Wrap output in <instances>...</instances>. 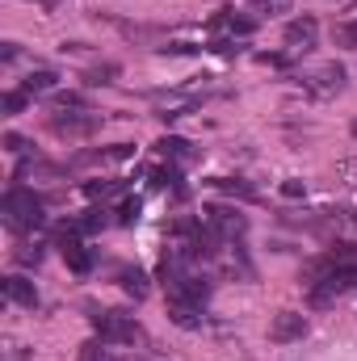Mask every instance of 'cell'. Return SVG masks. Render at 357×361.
Returning a JSON list of instances; mask_svg holds the SVG:
<instances>
[{"label":"cell","mask_w":357,"mask_h":361,"mask_svg":"<svg viewBox=\"0 0 357 361\" xmlns=\"http://www.w3.org/2000/svg\"><path fill=\"white\" fill-rule=\"evenodd\" d=\"M0 210H4V223L13 231H34L42 223V197L30 193V189H8L4 202H0Z\"/></svg>","instance_id":"obj_1"},{"label":"cell","mask_w":357,"mask_h":361,"mask_svg":"<svg viewBox=\"0 0 357 361\" xmlns=\"http://www.w3.org/2000/svg\"><path fill=\"white\" fill-rule=\"evenodd\" d=\"M97 336H101L105 345H139V341H143V328H139L135 319L118 315V311H101V315H97Z\"/></svg>","instance_id":"obj_2"},{"label":"cell","mask_w":357,"mask_h":361,"mask_svg":"<svg viewBox=\"0 0 357 361\" xmlns=\"http://www.w3.org/2000/svg\"><path fill=\"white\" fill-rule=\"evenodd\" d=\"M353 286H357V265H337V269L328 273L320 286H311V302H315V307H328L332 298L349 294Z\"/></svg>","instance_id":"obj_3"},{"label":"cell","mask_w":357,"mask_h":361,"mask_svg":"<svg viewBox=\"0 0 357 361\" xmlns=\"http://www.w3.org/2000/svg\"><path fill=\"white\" fill-rule=\"evenodd\" d=\"M303 89L311 92V97H337V92L345 89V68L341 63H320V68H311L307 76H303Z\"/></svg>","instance_id":"obj_4"},{"label":"cell","mask_w":357,"mask_h":361,"mask_svg":"<svg viewBox=\"0 0 357 361\" xmlns=\"http://www.w3.org/2000/svg\"><path fill=\"white\" fill-rule=\"evenodd\" d=\"M307 336V315L303 311H277L273 324H269V341L273 345H294Z\"/></svg>","instance_id":"obj_5"},{"label":"cell","mask_w":357,"mask_h":361,"mask_svg":"<svg viewBox=\"0 0 357 361\" xmlns=\"http://www.w3.org/2000/svg\"><path fill=\"white\" fill-rule=\"evenodd\" d=\"M206 227L219 235V240H231V235H244V214L240 210H231V206H210L206 210Z\"/></svg>","instance_id":"obj_6"},{"label":"cell","mask_w":357,"mask_h":361,"mask_svg":"<svg viewBox=\"0 0 357 361\" xmlns=\"http://www.w3.org/2000/svg\"><path fill=\"white\" fill-rule=\"evenodd\" d=\"M315 38H320V21H315V17H294V21L286 25V34H282L286 51H311Z\"/></svg>","instance_id":"obj_7"},{"label":"cell","mask_w":357,"mask_h":361,"mask_svg":"<svg viewBox=\"0 0 357 361\" xmlns=\"http://www.w3.org/2000/svg\"><path fill=\"white\" fill-rule=\"evenodd\" d=\"M169 319L177 328H202V302H193L185 294H169Z\"/></svg>","instance_id":"obj_8"},{"label":"cell","mask_w":357,"mask_h":361,"mask_svg":"<svg viewBox=\"0 0 357 361\" xmlns=\"http://www.w3.org/2000/svg\"><path fill=\"white\" fill-rule=\"evenodd\" d=\"M51 130L55 135H63V139H76V135H92L97 130V118L92 114H68V118H51Z\"/></svg>","instance_id":"obj_9"},{"label":"cell","mask_w":357,"mask_h":361,"mask_svg":"<svg viewBox=\"0 0 357 361\" xmlns=\"http://www.w3.org/2000/svg\"><path fill=\"white\" fill-rule=\"evenodd\" d=\"M59 252H63V261H68L72 273H89L92 269V252L76 240V235H63V240H59Z\"/></svg>","instance_id":"obj_10"},{"label":"cell","mask_w":357,"mask_h":361,"mask_svg":"<svg viewBox=\"0 0 357 361\" xmlns=\"http://www.w3.org/2000/svg\"><path fill=\"white\" fill-rule=\"evenodd\" d=\"M4 298L17 302V307H30V311L38 307V290H34V281H25V277H17V273L4 277Z\"/></svg>","instance_id":"obj_11"},{"label":"cell","mask_w":357,"mask_h":361,"mask_svg":"<svg viewBox=\"0 0 357 361\" xmlns=\"http://www.w3.org/2000/svg\"><path fill=\"white\" fill-rule=\"evenodd\" d=\"M55 85H59V76H55V72H47V68H38V72H30V76H25V85H21V89L30 92V97H38V92H51Z\"/></svg>","instance_id":"obj_12"},{"label":"cell","mask_w":357,"mask_h":361,"mask_svg":"<svg viewBox=\"0 0 357 361\" xmlns=\"http://www.w3.org/2000/svg\"><path fill=\"white\" fill-rule=\"evenodd\" d=\"M131 156V143H114L109 152H89V156H80L85 164H114V160H126Z\"/></svg>","instance_id":"obj_13"},{"label":"cell","mask_w":357,"mask_h":361,"mask_svg":"<svg viewBox=\"0 0 357 361\" xmlns=\"http://www.w3.org/2000/svg\"><path fill=\"white\" fill-rule=\"evenodd\" d=\"M118 281H122V290H126L131 298H143V294H147V277H143L139 269H122Z\"/></svg>","instance_id":"obj_14"},{"label":"cell","mask_w":357,"mask_h":361,"mask_svg":"<svg viewBox=\"0 0 357 361\" xmlns=\"http://www.w3.org/2000/svg\"><path fill=\"white\" fill-rule=\"evenodd\" d=\"M156 147H160V156H169V160H185V156H189V143H185V139H160Z\"/></svg>","instance_id":"obj_15"},{"label":"cell","mask_w":357,"mask_h":361,"mask_svg":"<svg viewBox=\"0 0 357 361\" xmlns=\"http://www.w3.org/2000/svg\"><path fill=\"white\" fill-rule=\"evenodd\" d=\"M76 361H109L105 357V341H85L80 353H76Z\"/></svg>","instance_id":"obj_16"},{"label":"cell","mask_w":357,"mask_h":361,"mask_svg":"<svg viewBox=\"0 0 357 361\" xmlns=\"http://www.w3.org/2000/svg\"><path fill=\"white\" fill-rule=\"evenodd\" d=\"M118 189H122L118 180H89V185H85L89 197H109V193H118Z\"/></svg>","instance_id":"obj_17"},{"label":"cell","mask_w":357,"mask_h":361,"mask_svg":"<svg viewBox=\"0 0 357 361\" xmlns=\"http://www.w3.org/2000/svg\"><path fill=\"white\" fill-rule=\"evenodd\" d=\"M25 101H30V92H25V89H13V92H4V101H0V105H4V114H17Z\"/></svg>","instance_id":"obj_18"},{"label":"cell","mask_w":357,"mask_h":361,"mask_svg":"<svg viewBox=\"0 0 357 361\" xmlns=\"http://www.w3.org/2000/svg\"><path fill=\"white\" fill-rule=\"evenodd\" d=\"M55 109H59V114H68V109H85V97H76V92H59V97H55Z\"/></svg>","instance_id":"obj_19"},{"label":"cell","mask_w":357,"mask_h":361,"mask_svg":"<svg viewBox=\"0 0 357 361\" xmlns=\"http://www.w3.org/2000/svg\"><path fill=\"white\" fill-rule=\"evenodd\" d=\"M337 42L349 47V51H357V21H345V25L337 30Z\"/></svg>","instance_id":"obj_20"},{"label":"cell","mask_w":357,"mask_h":361,"mask_svg":"<svg viewBox=\"0 0 357 361\" xmlns=\"http://www.w3.org/2000/svg\"><path fill=\"white\" fill-rule=\"evenodd\" d=\"M114 76H118V68H114V63L92 68V72H89V85H114Z\"/></svg>","instance_id":"obj_21"},{"label":"cell","mask_w":357,"mask_h":361,"mask_svg":"<svg viewBox=\"0 0 357 361\" xmlns=\"http://www.w3.org/2000/svg\"><path fill=\"white\" fill-rule=\"evenodd\" d=\"M17 261H21V265H38V261H42V248H38V244H21V248H17Z\"/></svg>","instance_id":"obj_22"},{"label":"cell","mask_w":357,"mask_h":361,"mask_svg":"<svg viewBox=\"0 0 357 361\" xmlns=\"http://www.w3.org/2000/svg\"><path fill=\"white\" fill-rule=\"evenodd\" d=\"M135 219H139V197H126L118 210V223H135Z\"/></svg>","instance_id":"obj_23"},{"label":"cell","mask_w":357,"mask_h":361,"mask_svg":"<svg viewBox=\"0 0 357 361\" xmlns=\"http://www.w3.org/2000/svg\"><path fill=\"white\" fill-rule=\"evenodd\" d=\"M219 189H227V193H240V197H253V189H248L244 180H219Z\"/></svg>","instance_id":"obj_24"},{"label":"cell","mask_w":357,"mask_h":361,"mask_svg":"<svg viewBox=\"0 0 357 361\" xmlns=\"http://www.w3.org/2000/svg\"><path fill=\"white\" fill-rule=\"evenodd\" d=\"M282 193H286V197H303V185H298V180H286Z\"/></svg>","instance_id":"obj_25"},{"label":"cell","mask_w":357,"mask_h":361,"mask_svg":"<svg viewBox=\"0 0 357 361\" xmlns=\"http://www.w3.org/2000/svg\"><path fill=\"white\" fill-rule=\"evenodd\" d=\"M4 147H8V152H25V139H17V135H8V139H4Z\"/></svg>","instance_id":"obj_26"},{"label":"cell","mask_w":357,"mask_h":361,"mask_svg":"<svg viewBox=\"0 0 357 361\" xmlns=\"http://www.w3.org/2000/svg\"><path fill=\"white\" fill-rule=\"evenodd\" d=\"M257 4H261V8H286L290 0H257Z\"/></svg>","instance_id":"obj_27"}]
</instances>
